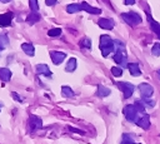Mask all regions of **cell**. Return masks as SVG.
<instances>
[{
	"instance_id": "1",
	"label": "cell",
	"mask_w": 160,
	"mask_h": 144,
	"mask_svg": "<svg viewBox=\"0 0 160 144\" xmlns=\"http://www.w3.org/2000/svg\"><path fill=\"white\" fill-rule=\"evenodd\" d=\"M100 50H101L102 56H108L110 53H112L115 50L114 40H111L109 35H101L100 36Z\"/></svg>"
},
{
	"instance_id": "2",
	"label": "cell",
	"mask_w": 160,
	"mask_h": 144,
	"mask_svg": "<svg viewBox=\"0 0 160 144\" xmlns=\"http://www.w3.org/2000/svg\"><path fill=\"white\" fill-rule=\"evenodd\" d=\"M121 18H122V20H124L126 24H129V25H131V26L139 25V24L141 23V16H140L138 13H135V11L122 13V14H121Z\"/></svg>"
},
{
	"instance_id": "3",
	"label": "cell",
	"mask_w": 160,
	"mask_h": 144,
	"mask_svg": "<svg viewBox=\"0 0 160 144\" xmlns=\"http://www.w3.org/2000/svg\"><path fill=\"white\" fill-rule=\"evenodd\" d=\"M122 113H124V115H125V118L129 120V121H131V123H136L138 120H139V111L136 110V108H135V105H131V104H129V105H126L125 108H124V110H122Z\"/></svg>"
},
{
	"instance_id": "4",
	"label": "cell",
	"mask_w": 160,
	"mask_h": 144,
	"mask_svg": "<svg viewBox=\"0 0 160 144\" xmlns=\"http://www.w3.org/2000/svg\"><path fill=\"white\" fill-rule=\"evenodd\" d=\"M116 85H118V88L122 91L125 99L130 98V96L132 95V93H134V89H135L134 85H132L131 83H128V81H119V83H116Z\"/></svg>"
},
{
	"instance_id": "5",
	"label": "cell",
	"mask_w": 160,
	"mask_h": 144,
	"mask_svg": "<svg viewBox=\"0 0 160 144\" xmlns=\"http://www.w3.org/2000/svg\"><path fill=\"white\" fill-rule=\"evenodd\" d=\"M144 10L146 11V15H148V21L150 23V28H151V30L158 35V38L160 39V24L158 23V21H155L152 18H151V14H150V10H149V6L145 4V8H144Z\"/></svg>"
},
{
	"instance_id": "6",
	"label": "cell",
	"mask_w": 160,
	"mask_h": 144,
	"mask_svg": "<svg viewBox=\"0 0 160 144\" xmlns=\"http://www.w3.org/2000/svg\"><path fill=\"white\" fill-rule=\"evenodd\" d=\"M139 91H140L142 99H149L154 93V88L148 83H142L139 85Z\"/></svg>"
},
{
	"instance_id": "7",
	"label": "cell",
	"mask_w": 160,
	"mask_h": 144,
	"mask_svg": "<svg viewBox=\"0 0 160 144\" xmlns=\"http://www.w3.org/2000/svg\"><path fill=\"white\" fill-rule=\"evenodd\" d=\"M114 60L116 64H119L120 66H126L128 68V56H126V51H115L114 54Z\"/></svg>"
},
{
	"instance_id": "8",
	"label": "cell",
	"mask_w": 160,
	"mask_h": 144,
	"mask_svg": "<svg viewBox=\"0 0 160 144\" xmlns=\"http://www.w3.org/2000/svg\"><path fill=\"white\" fill-rule=\"evenodd\" d=\"M41 126H42L41 119L39 116H36V115H30V118H29V130L32 133L36 129L41 128Z\"/></svg>"
},
{
	"instance_id": "9",
	"label": "cell",
	"mask_w": 160,
	"mask_h": 144,
	"mask_svg": "<svg viewBox=\"0 0 160 144\" xmlns=\"http://www.w3.org/2000/svg\"><path fill=\"white\" fill-rule=\"evenodd\" d=\"M50 58L52 60V63L55 65H59L64 61V59L66 58V54L65 53H61V51H55V50H51L50 51Z\"/></svg>"
},
{
	"instance_id": "10",
	"label": "cell",
	"mask_w": 160,
	"mask_h": 144,
	"mask_svg": "<svg viewBox=\"0 0 160 144\" xmlns=\"http://www.w3.org/2000/svg\"><path fill=\"white\" fill-rule=\"evenodd\" d=\"M98 24H99L100 28L106 29V30H111V29L114 28V25H115V23H114L112 19H106V18H101V19H99Z\"/></svg>"
},
{
	"instance_id": "11",
	"label": "cell",
	"mask_w": 160,
	"mask_h": 144,
	"mask_svg": "<svg viewBox=\"0 0 160 144\" xmlns=\"http://www.w3.org/2000/svg\"><path fill=\"white\" fill-rule=\"evenodd\" d=\"M14 18V14L12 13H5V14H1L0 15V26H9L11 24V20Z\"/></svg>"
},
{
	"instance_id": "12",
	"label": "cell",
	"mask_w": 160,
	"mask_h": 144,
	"mask_svg": "<svg viewBox=\"0 0 160 144\" xmlns=\"http://www.w3.org/2000/svg\"><path fill=\"white\" fill-rule=\"evenodd\" d=\"M36 71H38V74H42L46 78H51L52 76V73L50 71V69H49V66L46 64H38L36 65Z\"/></svg>"
},
{
	"instance_id": "13",
	"label": "cell",
	"mask_w": 160,
	"mask_h": 144,
	"mask_svg": "<svg viewBox=\"0 0 160 144\" xmlns=\"http://www.w3.org/2000/svg\"><path fill=\"white\" fill-rule=\"evenodd\" d=\"M136 124L142 129H149L150 128V118H149V115L148 114H142L139 118V120L136 121Z\"/></svg>"
},
{
	"instance_id": "14",
	"label": "cell",
	"mask_w": 160,
	"mask_h": 144,
	"mask_svg": "<svg viewBox=\"0 0 160 144\" xmlns=\"http://www.w3.org/2000/svg\"><path fill=\"white\" fill-rule=\"evenodd\" d=\"M80 6H81V10H85L86 13H90V14H96V15L101 14V10H100V9L94 8V6H90V5H89L88 3H85V1L80 3Z\"/></svg>"
},
{
	"instance_id": "15",
	"label": "cell",
	"mask_w": 160,
	"mask_h": 144,
	"mask_svg": "<svg viewBox=\"0 0 160 144\" xmlns=\"http://www.w3.org/2000/svg\"><path fill=\"white\" fill-rule=\"evenodd\" d=\"M21 49L29 56H34V54H35V48H34V45L31 43H24V44H21Z\"/></svg>"
},
{
	"instance_id": "16",
	"label": "cell",
	"mask_w": 160,
	"mask_h": 144,
	"mask_svg": "<svg viewBox=\"0 0 160 144\" xmlns=\"http://www.w3.org/2000/svg\"><path fill=\"white\" fill-rule=\"evenodd\" d=\"M128 69H129V71H130V74H131L132 76H140V75H141V70H140L139 65L135 64V63L128 64Z\"/></svg>"
},
{
	"instance_id": "17",
	"label": "cell",
	"mask_w": 160,
	"mask_h": 144,
	"mask_svg": "<svg viewBox=\"0 0 160 144\" xmlns=\"http://www.w3.org/2000/svg\"><path fill=\"white\" fill-rule=\"evenodd\" d=\"M11 71L8 68H0V79L2 81H9L11 79Z\"/></svg>"
},
{
	"instance_id": "18",
	"label": "cell",
	"mask_w": 160,
	"mask_h": 144,
	"mask_svg": "<svg viewBox=\"0 0 160 144\" xmlns=\"http://www.w3.org/2000/svg\"><path fill=\"white\" fill-rule=\"evenodd\" d=\"M40 18H41V16H40L38 13H30V14L28 15V18H26V23L30 24V25H32V24H35L36 21H39Z\"/></svg>"
},
{
	"instance_id": "19",
	"label": "cell",
	"mask_w": 160,
	"mask_h": 144,
	"mask_svg": "<svg viewBox=\"0 0 160 144\" xmlns=\"http://www.w3.org/2000/svg\"><path fill=\"white\" fill-rule=\"evenodd\" d=\"M75 69H76V59L75 58H70L69 61H68V64H66V66H65V70L68 73H71Z\"/></svg>"
},
{
	"instance_id": "20",
	"label": "cell",
	"mask_w": 160,
	"mask_h": 144,
	"mask_svg": "<svg viewBox=\"0 0 160 144\" xmlns=\"http://www.w3.org/2000/svg\"><path fill=\"white\" fill-rule=\"evenodd\" d=\"M109 94H110V89H109V88H106V86H104V85H99V86H98V96L105 98V96H108Z\"/></svg>"
},
{
	"instance_id": "21",
	"label": "cell",
	"mask_w": 160,
	"mask_h": 144,
	"mask_svg": "<svg viewBox=\"0 0 160 144\" xmlns=\"http://www.w3.org/2000/svg\"><path fill=\"white\" fill-rule=\"evenodd\" d=\"M61 94H62V96H65V98H72V96H74L72 89H71L70 86H68V85H62V86H61Z\"/></svg>"
},
{
	"instance_id": "22",
	"label": "cell",
	"mask_w": 160,
	"mask_h": 144,
	"mask_svg": "<svg viewBox=\"0 0 160 144\" xmlns=\"http://www.w3.org/2000/svg\"><path fill=\"white\" fill-rule=\"evenodd\" d=\"M80 10H81L80 4H69V5L66 6V11H68L69 14H74V13H78V11H80Z\"/></svg>"
},
{
	"instance_id": "23",
	"label": "cell",
	"mask_w": 160,
	"mask_h": 144,
	"mask_svg": "<svg viewBox=\"0 0 160 144\" xmlns=\"http://www.w3.org/2000/svg\"><path fill=\"white\" fill-rule=\"evenodd\" d=\"M8 45H9V38L5 34H1L0 35V51L4 50Z\"/></svg>"
},
{
	"instance_id": "24",
	"label": "cell",
	"mask_w": 160,
	"mask_h": 144,
	"mask_svg": "<svg viewBox=\"0 0 160 144\" xmlns=\"http://www.w3.org/2000/svg\"><path fill=\"white\" fill-rule=\"evenodd\" d=\"M60 34H61V29L60 28H54V29H50L48 31V35L51 36V38H58V36H60Z\"/></svg>"
},
{
	"instance_id": "25",
	"label": "cell",
	"mask_w": 160,
	"mask_h": 144,
	"mask_svg": "<svg viewBox=\"0 0 160 144\" xmlns=\"http://www.w3.org/2000/svg\"><path fill=\"white\" fill-rule=\"evenodd\" d=\"M114 45H115V50L116 51H125V44L120 40H114Z\"/></svg>"
},
{
	"instance_id": "26",
	"label": "cell",
	"mask_w": 160,
	"mask_h": 144,
	"mask_svg": "<svg viewBox=\"0 0 160 144\" xmlns=\"http://www.w3.org/2000/svg\"><path fill=\"white\" fill-rule=\"evenodd\" d=\"M29 5H30V10H31V13H38V10H39L38 0H29Z\"/></svg>"
},
{
	"instance_id": "27",
	"label": "cell",
	"mask_w": 160,
	"mask_h": 144,
	"mask_svg": "<svg viewBox=\"0 0 160 144\" xmlns=\"http://www.w3.org/2000/svg\"><path fill=\"white\" fill-rule=\"evenodd\" d=\"M151 54H152L154 56H159V55H160V44H159V43H155V44L152 45V48H151Z\"/></svg>"
},
{
	"instance_id": "28",
	"label": "cell",
	"mask_w": 160,
	"mask_h": 144,
	"mask_svg": "<svg viewBox=\"0 0 160 144\" xmlns=\"http://www.w3.org/2000/svg\"><path fill=\"white\" fill-rule=\"evenodd\" d=\"M111 74L114 76H121L122 75V69L120 66H112L111 68Z\"/></svg>"
},
{
	"instance_id": "29",
	"label": "cell",
	"mask_w": 160,
	"mask_h": 144,
	"mask_svg": "<svg viewBox=\"0 0 160 144\" xmlns=\"http://www.w3.org/2000/svg\"><path fill=\"white\" fill-rule=\"evenodd\" d=\"M135 108H136V110L139 111V113H144V110H145V104L142 103V101H140V100H138V101H135Z\"/></svg>"
},
{
	"instance_id": "30",
	"label": "cell",
	"mask_w": 160,
	"mask_h": 144,
	"mask_svg": "<svg viewBox=\"0 0 160 144\" xmlns=\"http://www.w3.org/2000/svg\"><path fill=\"white\" fill-rule=\"evenodd\" d=\"M81 46H84V48H86V49H90V48H91V41H90V39H89V38H85V39L81 41Z\"/></svg>"
},
{
	"instance_id": "31",
	"label": "cell",
	"mask_w": 160,
	"mask_h": 144,
	"mask_svg": "<svg viewBox=\"0 0 160 144\" xmlns=\"http://www.w3.org/2000/svg\"><path fill=\"white\" fill-rule=\"evenodd\" d=\"M58 1L56 0H45V4L48 5V6H52V5H55Z\"/></svg>"
},
{
	"instance_id": "32",
	"label": "cell",
	"mask_w": 160,
	"mask_h": 144,
	"mask_svg": "<svg viewBox=\"0 0 160 144\" xmlns=\"http://www.w3.org/2000/svg\"><path fill=\"white\" fill-rule=\"evenodd\" d=\"M12 95H14V99H15V100H18V101H22V99H21L16 93H12Z\"/></svg>"
},
{
	"instance_id": "33",
	"label": "cell",
	"mask_w": 160,
	"mask_h": 144,
	"mask_svg": "<svg viewBox=\"0 0 160 144\" xmlns=\"http://www.w3.org/2000/svg\"><path fill=\"white\" fill-rule=\"evenodd\" d=\"M71 131H76V133H79V134H84V131L82 130H79V129H74V128H69Z\"/></svg>"
},
{
	"instance_id": "34",
	"label": "cell",
	"mask_w": 160,
	"mask_h": 144,
	"mask_svg": "<svg viewBox=\"0 0 160 144\" xmlns=\"http://www.w3.org/2000/svg\"><path fill=\"white\" fill-rule=\"evenodd\" d=\"M124 3H125L126 5H132V4L135 3V0H124Z\"/></svg>"
},
{
	"instance_id": "35",
	"label": "cell",
	"mask_w": 160,
	"mask_h": 144,
	"mask_svg": "<svg viewBox=\"0 0 160 144\" xmlns=\"http://www.w3.org/2000/svg\"><path fill=\"white\" fill-rule=\"evenodd\" d=\"M156 75H158V78H159V80H160V69L156 71Z\"/></svg>"
},
{
	"instance_id": "36",
	"label": "cell",
	"mask_w": 160,
	"mask_h": 144,
	"mask_svg": "<svg viewBox=\"0 0 160 144\" xmlns=\"http://www.w3.org/2000/svg\"><path fill=\"white\" fill-rule=\"evenodd\" d=\"M121 144H140V143H134V141H130V143H121Z\"/></svg>"
},
{
	"instance_id": "37",
	"label": "cell",
	"mask_w": 160,
	"mask_h": 144,
	"mask_svg": "<svg viewBox=\"0 0 160 144\" xmlns=\"http://www.w3.org/2000/svg\"><path fill=\"white\" fill-rule=\"evenodd\" d=\"M10 0H2V3H9Z\"/></svg>"
},
{
	"instance_id": "38",
	"label": "cell",
	"mask_w": 160,
	"mask_h": 144,
	"mask_svg": "<svg viewBox=\"0 0 160 144\" xmlns=\"http://www.w3.org/2000/svg\"><path fill=\"white\" fill-rule=\"evenodd\" d=\"M0 110H1V104H0Z\"/></svg>"
},
{
	"instance_id": "39",
	"label": "cell",
	"mask_w": 160,
	"mask_h": 144,
	"mask_svg": "<svg viewBox=\"0 0 160 144\" xmlns=\"http://www.w3.org/2000/svg\"><path fill=\"white\" fill-rule=\"evenodd\" d=\"M0 1H2V0H0Z\"/></svg>"
}]
</instances>
